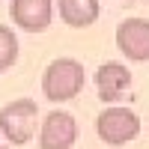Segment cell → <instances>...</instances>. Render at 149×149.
<instances>
[{"label":"cell","instance_id":"obj_1","mask_svg":"<svg viewBox=\"0 0 149 149\" xmlns=\"http://www.w3.org/2000/svg\"><path fill=\"white\" fill-rule=\"evenodd\" d=\"M84 84H86L84 66L72 57H60L54 63H48L42 74V93L48 102H72L81 95Z\"/></svg>","mask_w":149,"mask_h":149},{"label":"cell","instance_id":"obj_4","mask_svg":"<svg viewBox=\"0 0 149 149\" xmlns=\"http://www.w3.org/2000/svg\"><path fill=\"white\" fill-rule=\"evenodd\" d=\"M78 140V122L66 110H51L39 128V149H72Z\"/></svg>","mask_w":149,"mask_h":149},{"label":"cell","instance_id":"obj_5","mask_svg":"<svg viewBox=\"0 0 149 149\" xmlns=\"http://www.w3.org/2000/svg\"><path fill=\"white\" fill-rule=\"evenodd\" d=\"M116 48L131 63L149 60V18H125L116 27Z\"/></svg>","mask_w":149,"mask_h":149},{"label":"cell","instance_id":"obj_10","mask_svg":"<svg viewBox=\"0 0 149 149\" xmlns=\"http://www.w3.org/2000/svg\"><path fill=\"white\" fill-rule=\"evenodd\" d=\"M0 149H9V146H0Z\"/></svg>","mask_w":149,"mask_h":149},{"label":"cell","instance_id":"obj_11","mask_svg":"<svg viewBox=\"0 0 149 149\" xmlns=\"http://www.w3.org/2000/svg\"><path fill=\"white\" fill-rule=\"evenodd\" d=\"M0 137H3V131H0Z\"/></svg>","mask_w":149,"mask_h":149},{"label":"cell","instance_id":"obj_2","mask_svg":"<svg viewBox=\"0 0 149 149\" xmlns=\"http://www.w3.org/2000/svg\"><path fill=\"white\" fill-rule=\"evenodd\" d=\"M36 119H39V107L33 98H15L0 110V131L12 146H24L36 134Z\"/></svg>","mask_w":149,"mask_h":149},{"label":"cell","instance_id":"obj_7","mask_svg":"<svg viewBox=\"0 0 149 149\" xmlns=\"http://www.w3.org/2000/svg\"><path fill=\"white\" fill-rule=\"evenodd\" d=\"M95 86H98V98L102 102H116L125 95L131 86V72L122 63H102L95 72Z\"/></svg>","mask_w":149,"mask_h":149},{"label":"cell","instance_id":"obj_8","mask_svg":"<svg viewBox=\"0 0 149 149\" xmlns=\"http://www.w3.org/2000/svg\"><path fill=\"white\" fill-rule=\"evenodd\" d=\"M57 6L66 27L84 30L98 21V0H57Z\"/></svg>","mask_w":149,"mask_h":149},{"label":"cell","instance_id":"obj_6","mask_svg":"<svg viewBox=\"0 0 149 149\" xmlns=\"http://www.w3.org/2000/svg\"><path fill=\"white\" fill-rule=\"evenodd\" d=\"M12 21L15 27L27 33H42L54 21V3L51 0H12Z\"/></svg>","mask_w":149,"mask_h":149},{"label":"cell","instance_id":"obj_3","mask_svg":"<svg viewBox=\"0 0 149 149\" xmlns=\"http://www.w3.org/2000/svg\"><path fill=\"white\" fill-rule=\"evenodd\" d=\"M95 131L107 146H122L140 134V119L128 107H104L95 119Z\"/></svg>","mask_w":149,"mask_h":149},{"label":"cell","instance_id":"obj_9","mask_svg":"<svg viewBox=\"0 0 149 149\" xmlns=\"http://www.w3.org/2000/svg\"><path fill=\"white\" fill-rule=\"evenodd\" d=\"M15 60H18V39H15V33H12V27L0 24V72L12 69Z\"/></svg>","mask_w":149,"mask_h":149}]
</instances>
